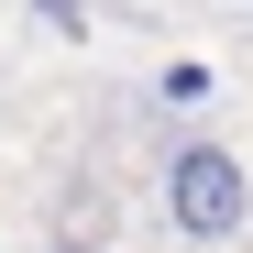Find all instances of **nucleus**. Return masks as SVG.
<instances>
[{
	"label": "nucleus",
	"instance_id": "f257e3e1",
	"mask_svg": "<svg viewBox=\"0 0 253 253\" xmlns=\"http://www.w3.org/2000/svg\"><path fill=\"white\" fill-rule=\"evenodd\" d=\"M165 220H176L187 242H242V220H253V165L231 154V143H176L165 154Z\"/></svg>",
	"mask_w": 253,
	"mask_h": 253
},
{
	"label": "nucleus",
	"instance_id": "f03ea898",
	"mask_svg": "<svg viewBox=\"0 0 253 253\" xmlns=\"http://www.w3.org/2000/svg\"><path fill=\"white\" fill-rule=\"evenodd\" d=\"M154 99H165V110H209V99H220V77H209V66H165Z\"/></svg>",
	"mask_w": 253,
	"mask_h": 253
},
{
	"label": "nucleus",
	"instance_id": "7ed1b4c3",
	"mask_svg": "<svg viewBox=\"0 0 253 253\" xmlns=\"http://www.w3.org/2000/svg\"><path fill=\"white\" fill-rule=\"evenodd\" d=\"M33 11H44L55 33H77V22H88V11H77V0H33Z\"/></svg>",
	"mask_w": 253,
	"mask_h": 253
}]
</instances>
